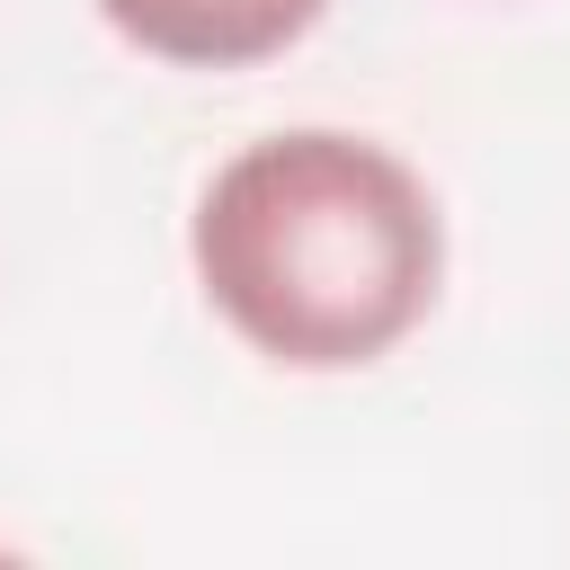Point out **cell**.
Instances as JSON below:
<instances>
[{"mask_svg":"<svg viewBox=\"0 0 570 570\" xmlns=\"http://www.w3.org/2000/svg\"><path fill=\"white\" fill-rule=\"evenodd\" d=\"M330 0H98V18L160 53V62H187V71H240V62H267L285 53Z\"/></svg>","mask_w":570,"mask_h":570,"instance_id":"7a4b0ae2","label":"cell"},{"mask_svg":"<svg viewBox=\"0 0 570 570\" xmlns=\"http://www.w3.org/2000/svg\"><path fill=\"white\" fill-rule=\"evenodd\" d=\"M205 303L276 365L338 374L392 356L445 276L428 178L365 134H267L214 169L187 232Z\"/></svg>","mask_w":570,"mask_h":570,"instance_id":"6da1fadb","label":"cell"}]
</instances>
